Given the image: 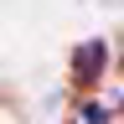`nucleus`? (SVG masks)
Segmentation results:
<instances>
[{"instance_id": "nucleus-1", "label": "nucleus", "mask_w": 124, "mask_h": 124, "mask_svg": "<svg viewBox=\"0 0 124 124\" xmlns=\"http://www.w3.org/2000/svg\"><path fill=\"white\" fill-rule=\"evenodd\" d=\"M103 62H108V52H103V41H83L72 52V72L83 78V83H93V78L103 72Z\"/></svg>"}]
</instances>
